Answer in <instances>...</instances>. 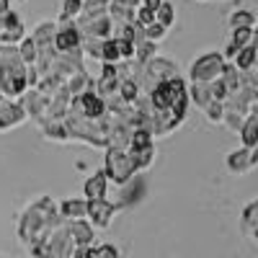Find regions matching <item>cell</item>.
I'll list each match as a JSON object with an SVG mask.
<instances>
[{
  "mask_svg": "<svg viewBox=\"0 0 258 258\" xmlns=\"http://www.w3.org/2000/svg\"><path fill=\"white\" fill-rule=\"evenodd\" d=\"M225 70L222 54H204L199 62H194L191 68V78L194 83H209V80H220Z\"/></svg>",
  "mask_w": 258,
  "mask_h": 258,
  "instance_id": "1",
  "label": "cell"
},
{
  "mask_svg": "<svg viewBox=\"0 0 258 258\" xmlns=\"http://www.w3.org/2000/svg\"><path fill=\"white\" fill-rule=\"evenodd\" d=\"M255 165H258V147H243L238 153L227 155V168L232 173H248Z\"/></svg>",
  "mask_w": 258,
  "mask_h": 258,
  "instance_id": "2",
  "label": "cell"
},
{
  "mask_svg": "<svg viewBox=\"0 0 258 258\" xmlns=\"http://www.w3.org/2000/svg\"><path fill=\"white\" fill-rule=\"evenodd\" d=\"M88 214H91V220H93L98 227H106V225L111 222L114 207H111L109 202H103V199H98V202H88Z\"/></svg>",
  "mask_w": 258,
  "mask_h": 258,
  "instance_id": "3",
  "label": "cell"
},
{
  "mask_svg": "<svg viewBox=\"0 0 258 258\" xmlns=\"http://www.w3.org/2000/svg\"><path fill=\"white\" fill-rule=\"evenodd\" d=\"M70 235H73V243H75V245H83V248H88L91 240H93V230L85 225V222H73Z\"/></svg>",
  "mask_w": 258,
  "mask_h": 258,
  "instance_id": "4",
  "label": "cell"
},
{
  "mask_svg": "<svg viewBox=\"0 0 258 258\" xmlns=\"http://www.w3.org/2000/svg\"><path fill=\"white\" fill-rule=\"evenodd\" d=\"M240 137H243V147H258V119H248L240 126Z\"/></svg>",
  "mask_w": 258,
  "mask_h": 258,
  "instance_id": "5",
  "label": "cell"
},
{
  "mask_svg": "<svg viewBox=\"0 0 258 258\" xmlns=\"http://www.w3.org/2000/svg\"><path fill=\"white\" fill-rule=\"evenodd\" d=\"M103 186H106V173H101V176H96V178H91L88 183H85V197H88L91 202H98V199H103Z\"/></svg>",
  "mask_w": 258,
  "mask_h": 258,
  "instance_id": "6",
  "label": "cell"
},
{
  "mask_svg": "<svg viewBox=\"0 0 258 258\" xmlns=\"http://www.w3.org/2000/svg\"><path fill=\"white\" fill-rule=\"evenodd\" d=\"M78 106H80V109L85 111V114H88V116H98L101 111H103V101L98 98V96H80V101H78Z\"/></svg>",
  "mask_w": 258,
  "mask_h": 258,
  "instance_id": "7",
  "label": "cell"
},
{
  "mask_svg": "<svg viewBox=\"0 0 258 258\" xmlns=\"http://www.w3.org/2000/svg\"><path fill=\"white\" fill-rule=\"evenodd\" d=\"M255 26V18L250 11H235L230 16V29H253Z\"/></svg>",
  "mask_w": 258,
  "mask_h": 258,
  "instance_id": "8",
  "label": "cell"
},
{
  "mask_svg": "<svg viewBox=\"0 0 258 258\" xmlns=\"http://www.w3.org/2000/svg\"><path fill=\"white\" fill-rule=\"evenodd\" d=\"M255 57L258 52L253 47H243L238 54H235V68H240V70H250L253 64H255Z\"/></svg>",
  "mask_w": 258,
  "mask_h": 258,
  "instance_id": "9",
  "label": "cell"
},
{
  "mask_svg": "<svg viewBox=\"0 0 258 258\" xmlns=\"http://www.w3.org/2000/svg\"><path fill=\"white\" fill-rule=\"evenodd\" d=\"M85 212H88V204L80 202V199H70V202H64L62 204V214L64 217H85Z\"/></svg>",
  "mask_w": 258,
  "mask_h": 258,
  "instance_id": "10",
  "label": "cell"
},
{
  "mask_svg": "<svg viewBox=\"0 0 258 258\" xmlns=\"http://www.w3.org/2000/svg\"><path fill=\"white\" fill-rule=\"evenodd\" d=\"M78 41H80V36H78L75 29H68V31H59V34H57V47H59L62 52L78 47Z\"/></svg>",
  "mask_w": 258,
  "mask_h": 258,
  "instance_id": "11",
  "label": "cell"
},
{
  "mask_svg": "<svg viewBox=\"0 0 258 258\" xmlns=\"http://www.w3.org/2000/svg\"><path fill=\"white\" fill-rule=\"evenodd\" d=\"M250 39H253V29H232V41L230 44L243 49V47H250Z\"/></svg>",
  "mask_w": 258,
  "mask_h": 258,
  "instance_id": "12",
  "label": "cell"
},
{
  "mask_svg": "<svg viewBox=\"0 0 258 258\" xmlns=\"http://www.w3.org/2000/svg\"><path fill=\"white\" fill-rule=\"evenodd\" d=\"M155 18H158V24L163 29L173 26V6H170V3H160V8L155 11Z\"/></svg>",
  "mask_w": 258,
  "mask_h": 258,
  "instance_id": "13",
  "label": "cell"
},
{
  "mask_svg": "<svg viewBox=\"0 0 258 258\" xmlns=\"http://www.w3.org/2000/svg\"><path fill=\"white\" fill-rule=\"evenodd\" d=\"M101 57L106 62H116L119 59V47H116V41H106L103 49H101Z\"/></svg>",
  "mask_w": 258,
  "mask_h": 258,
  "instance_id": "14",
  "label": "cell"
},
{
  "mask_svg": "<svg viewBox=\"0 0 258 258\" xmlns=\"http://www.w3.org/2000/svg\"><path fill=\"white\" fill-rule=\"evenodd\" d=\"M204 109H207V114H209V119H212V121H222L225 111H222V103H220V101H209V103L204 106Z\"/></svg>",
  "mask_w": 258,
  "mask_h": 258,
  "instance_id": "15",
  "label": "cell"
},
{
  "mask_svg": "<svg viewBox=\"0 0 258 258\" xmlns=\"http://www.w3.org/2000/svg\"><path fill=\"white\" fill-rule=\"evenodd\" d=\"M93 258H119V253L114 245H101V248H93Z\"/></svg>",
  "mask_w": 258,
  "mask_h": 258,
  "instance_id": "16",
  "label": "cell"
},
{
  "mask_svg": "<svg viewBox=\"0 0 258 258\" xmlns=\"http://www.w3.org/2000/svg\"><path fill=\"white\" fill-rule=\"evenodd\" d=\"M147 147H150V135L145 132V129L135 132V150H147Z\"/></svg>",
  "mask_w": 258,
  "mask_h": 258,
  "instance_id": "17",
  "label": "cell"
},
{
  "mask_svg": "<svg viewBox=\"0 0 258 258\" xmlns=\"http://www.w3.org/2000/svg\"><path fill=\"white\" fill-rule=\"evenodd\" d=\"M163 26L160 24H150V26H145V34H147V39H153V41H158L160 36H163Z\"/></svg>",
  "mask_w": 258,
  "mask_h": 258,
  "instance_id": "18",
  "label": "cell"
},
{
  "mask_svg": "<svg viewBox=\"0 0 258 258\" xmlns=\"http://www.w3.org/2000/svg\"><path fill=\"white\" fill-rule=\"evenodd\" d=\"M140 24H142V26L155 24V13L150 11V8H142V11H140Z\"/></svg>",
  "mask_w": 258,
  "mask_h": 258,
  "instance_id": "19",
  "label": "cell"
},
{
  "mask_svg": "<svg viewBox=\"0 0 258 258\" xmlns=\"http://www.w3.org/2000/svg\"><path fill=\"white\" fill-rule=\"evenodd\" d=\"M135 93H137V85H135V83H124V85H121V96H124L126 101H132Z\"/></svg>",
  "mask_w": 258,
  "mask_h": 258,
  "instance_id": "20",
  "label": "cell"
},
{
  "mask_svg": "<svg viewBox=\"0 0 258 258\" xmlns=\"http://www.w3.org/2000/svg\"><path fill=\"white\" fill-rule=\"evenodd\" d=\"M78 11H80V0H68V3H64V16H73Z\"/></svg>",
  "mask_w": 258,
  "mask_h": 258,
  "instance_id": "21",
  "label": "cell"
},
{
  "mask_svg": "<svg viewBox=\"0 0 258 258\" xmlns=\"http://www.w3.org/2000/svg\"><path fill=\"white\" fill-rule=\"evenodd\" d=\"M21 54H24V59H34V44H31V41H26V44L24 47H21Z\"/></svg>",
  "mask_w": 258,
  "mask_h": 258,
  "instance_id": "22",
  "label": "cell"
},
{
  "mask_svg": "<svg viewBox=\"0 0 258 258\" xmlns=\"http://www.w3.org/2000/svg\"><path fill=\"white\" fill-rule=\"evenodd\" d=\"M145 8H150V11L155 13V11L160 8V0H145Z\"/></svg>",
  "mask_w": 258,
  "mask_h": 258,
  "instance_id": "23",
  "label": "cell"
},
{
  "mask_svg": "<svg viewBox=\"0 0 258 258\" xmlns=\"http://www.w3.org/2000/svg\"><path fill=\"white\" fill-rule=\"evenodd\" d=\"M238 52H240V49H238V47H232V44H227V49H225V54H227V57H235Z\"/></svg>",
  "mask_w": 258,
  "mask_h": 258,
  "instance_id": "24",
  "label": "cell"
},
{
  "mask_svg": "<svg viewBox=\"0 0 258 258\" xmlns=\"http://www.w3.org/2000/svg\"><path fill=\"white\" fill-rule=\"evenodd\" d=\"M250 47L258 52V29H253V39H250Z\"/></svg>",
  "mask_w": 258,
  "mask_h": 258,
  "instance_id": "25",
  "label": "cell"
},
{
  "mask_svg": "<svg viewBox=\"0 0 258 258\" xmlns=\"http://www.w3.org/2000/svg\"><path fill=\"white\" fill-rule=\"evenodd\" d=\"M6 8H8V0H0V13H3Z\"/></svg>",
  "mask_w": 258,
  "mask_h": 258,
  "instance_id": "26",
  "label": "cell"
}]
</instances>
